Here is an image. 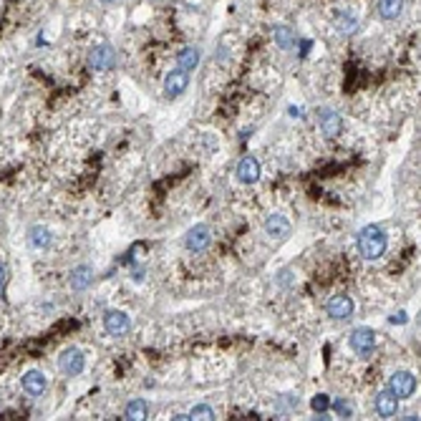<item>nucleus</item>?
I'll list each match as a JSON object with an SVG mask.
<instances>
[{"label":"nucleus","instance_id":"f257e3e1","mask_svg":"<svg viewBox=\"0 0 421 421\" xmlns=\"http://www.w3.org/2000/svg\"><path fill=\"white\" fill-rule=\"evenodd\" d=\"M386 248H389V237L383 232V227L368 225L359 232V252H361V258L368 260V263L381 260Z\"/></svg>","mask_w":421,"mask_h":421},{"label":"nucleus","instance_id":"f03ea898","mask_svg":"<svg viewBox=\"0 0 421 421\" xmlns=\"http://www.w3.org/2000/svg\"><path fill=\"white\" fill-rule=\"evenodd\" d=\"M84 368H86V356H84V351H81L78 346L63 348L61 356H58V371H61L63 376L76 378V376L84 374Z\"/></svg>","mask_w":421,"mask_h":421},{"label":"nucleus","instance_id":"7ed1b4c3","mask_svg":"<svg viewBox=\"0 0 421 421\" xmlns=\"http://www.w3.org/2000/svg\"><path fill=\"white\" fill-rule=\"evenodd\" d=\"M348 346H351V351L356 353V356H361V359H368L371 353L376 351V330H371V328H356V330H351V335H348Z\"/></svg>","mask_w":421,"mask_h":421},{"label":"nucleus","instance_id":"20e7f679","mask_svg":"<svg viewBox=\"0 0 421 421\" xmlns=\"http://www.w3.org/2000/svg\"><path fill=\"white\" fill-rule=\"evenodd\" d=\"M386 389H389L398 401L411 398L413 394H416V376H413L411 371H394Z\"/></svg>","mask_w":421,"mask_h":421},{"label":"nucleus","instance_id":"39448f33","mask_svg":"<svg viewBox=\"0 0 421 421\" xmlns=\"http://www.w3.org/2000/svg\"><path fill=\"white\" fill-rule=\"evenodd\" d=\"M88 66L94 71H99V73H106V71L114 69L117 66V51H114V46L99 43V46L91 48L88 51Z\"/></svg>","mask_w":421,"mask_h":421},{"label":"nucleus","instance_id":"423d86ee","mask_svg":"<svg viewBox=\"0 0 421 421\" xmlns=\"http://www.w3.org/2000/svg\"><path fill=\"white\" fill-rule=\"evenodd\" d=\"M164 96L169 99V101H174V99H180L182 94H187L189 88V73L182 69H172L167 76H164Z\"/></svg>","mask_w":421,"mask_h":421},{"label":"nucleus","instance_id":"0eeeda50","mask_svg":"<svg viewBox=\"0 0 421 421\" xmlns=\"http://www.w3.org/2000/svg\"><path fill=\"white\" fill-rule=\"evenodd\" d=\"M104 330L111 335V338H124V335H129V330H132V318L126 315L124 311H106L104 313Z\"/></svg>","mask_w":421,"mask_h":421},{"label":"nucleus","instance_id":"6e6552de","mask_svg":"<svg viewBox=\"0 0 421 421\" xmlns=\"http://www.w3.org/2000/svg\"><path fill=\"white\" fill-rule=\"evenodd\" d=\"M234 177H237L240 184H248V187L250 184H258L260 177H263V167H260L255 156H242L237 167H234Z\"/></svg>","mask_w":421,"mask_h":421},{"label":"nucleus","instance_id":"1a4fd4ad","mask_svg":"<svg viewBox=\"0 0 421 421\" xmlns=\"http://www.w3.org/2000/svg\"><path fill=\"white\" fill-rule=\"evenodd\" d=\"M212 245V230L210 225H195L189 227L187 234H184V248L189 250V252H204V250Z\"/></svg>","mask_w":421,"mask_h":421},{"label":"nucleus","instance_id":"9d476101","mask_svg":"<svg viewBox=\"0 0 421 421\" xmlns=\"http://www.w3.org/2000/svg\"><path fill=\"white\" fill-rule=\"evenodd\" d=\"M356 313V303L351 296H333L326 303V315L330 320H348Z\"/></svg>","mask_w":421,"mask_h":421},{"label":"nucleus","instance_id":"9b49d317","mask_svg":"<svg viewBox=\"0 0 421 421\" xmlns=\"http://www.w3.org/2000/svg\"><path fill=\"white\" fill-rule=\"evenodd\" d=\"M21 389L28 394V396H43L48 389V378L43 371H38V368H28L23 376H21Z\"/></svg>","mask_w":421,"mask_h":421},{"label":"nucleus","instance_id":"f8f14e48","mask_svg":"<svg viewBox=\"0 0 421 421\" xmlns=\"http://www.w3.org/2000/svg\"><path fill=\"white\" fill-rule=\"evenodd\" d=\"M318 126L320 132H323V136L335 139V136H341V132H344V117L335 109H323L318 114Z\"/></svg>","mask_w":421,"mask_h":421},{"label":"nucleus","instance_id":"ddd939ff","mask_svg":"<svg viewBox=\"0 0 421 421\" xmlns=\"http://www.w3.org/2000/svg\"><path fill=\"white\" fill-rule=\"evenodd\" d=\"M265 234L270 237V240H288L290 237V230H293V225H290V219L285 217V215H280V212H273V215H267L265 219Z\"/></svg>","mask_w":421,"mask_h":421},{"label":"nucleus","instance_id":"4468645a","mask_svg":"<svg viewBox=\"0 0 421 421\" xmlns=\"http://www.w3.org/2000/svg\"><path fill=\"white\" fill-rule=\"evenodd\" d=\"M94 267L91 265H76L69 275V285L73 293H86L94 285Z\"/></svg>","mask_w":421,"mask_h":421},{"label":"nucleus","instance_id":"2eb2a0df","mask_svg":"<svg viewBox=\"0 0 421 421\" xmlns=\"http://www.w3.org/2000/svg\"><path fill=\"white\" fill-rule=\"evenodd\" d=\"M25 242L31 250H48L53 245V232L46 225H31L25 232Z\"/></svg>","mask_w":421,"mask_h":421},{"label":"nucleus","instance_id":"dca6fc26","mask_svg":"<svg viewBox=\"0 0 421 421\" xmlns=\"http://www.w3.org/2000/svg\"><path fill=\"white\" fill-rule=\"evenodd\" d=\"M398 404H401V401H398L389 389H383L376 394L374 406H376V413H378L381 419H394V416L398 413Z\"/></svg>","mask_w":421,"mask_h":421},{"label":"nucleus","instance_id":"f3484780","mask_svg":"<svg viewBox=\"0 0 421 421\" xmlns=\"http://www.w3.org/2000/svg\"><path fill=\"white\" fill-rule=\"evenodd\" d=\"M200 63H202V51L197 46H184L180 53H177V69L187 71V73L200 69Z\"/></svg>","mask_w":421,"mask_h":421},{"label":"nucleus","instance_id":"a211bd4d","mask_svg":"<svg viewBox=\"0 0 421 421\" xmlns=\"http://www.w3.org/2000/svg\"><path fill=\"white\" fill-rule=\"evenodd\" d=\"M404 0H376V13L381 21H396L404 13Z\"/></svg>","mask_w":421,"mask_h":421},{"label":"nucleus","instance_id":"6ab92c4d","mask_svg":"<svg viewBox=\"0 0 421 421\" xmlns=\"http://www.w3.org/2000/svg\"><path fill=\"white\" fill-rule=\"evenodd\" d=\"M273 40H275V46H278V48L290 51V48H296L298 36H296V31H293L290 25L278 23V25H273Z\"/></svg>","mask_w":421,"mask_h":421},{"label":"nucleus","instance_id":"aec40b11","mask_svg":"<svg viewBox=\"0 0 421 421\" xmlns=\"http://www.w3.org/2000/svg\"><path fill=\"white\" fill-rule=\"evenodd\" d=\"M149 416V404L144 398H134L129 401L124 409V419L126 421H144Z\"/></svg>","mask_w":421,"mask_h":421},{"label":"nucleus","instance_id":"412c9836","mask_svg":"<svg viewBox=\"0 0 421 421\" xmlns=\"http://www.w3.org/2000/svg\"><path fill=\"white\" fill-rule=\"evenodd\" d=\"M189 419L192 421H212L215 419V409L210 404H197L189 409Z\"/></svg>","mask_w":421,"mask_h":421},{"label":"nucleus","instance_id":"4be33fe9","mask_svg":"<svg viewBox=\"0 0 421 421\" xmlns=\"http://www.w3.org/2000/svg\"><path fill=\"white\" fill-rule=\"evenodd\" d=\"M311 406H313V411L320 413V419H328L326 411L330 409V398H328V394H315V396L311 398Z\"/></svg>","mask_w":421,"mask_h":421},{"label":"nucleus","instance_id":"5701e85b","mask_svg":"<svg viewBox=\"0 0 421 421\" xmlns=\"http://www.w3.org/2000/svg\"><path fill=\"white\" fill-rule=\"evenodd\" d=\"M335 409V413L338 416H344V419H348L351 416V404L348 401H344V398H335V404H330Z\"/></svg>","mask_w":421,"mask_h":421},{"label":"nucleus","instance_id":"b1692460","mask_svg":"<svg viewBox=\"0 0 421 421\" xmlns=\"http://www.w3.org/2000/svg\"><path fill=\"white\" fill-rule=\"evenodd\" d=\"M341 21H344V23H341V31H344L346 36H348L351 31H356V25H359V21H356V18H351L348 13H341Z\"/></svg>","mask_w":421,"mask_h":421},{"label":"nucleus","instance_id":"393cba45","mask_svg":"<svg viewBox=\"0 0 421 421\" xmlns=\"http://www.w3.org/2000/svg\"><path fill=\"white\" fill-rule=\"evenodd\" d=\"M389 320L394 323V326H396V323H398V326H404V323H406L409 318H406V313H404V311H398V313H394V315H391Z\"/></svg>","mask_w":421,"mask_h":421},{"label":"nucleus","instance_id":"a878e982","mask_svg":"<svg viewBox=\"0 0 421 421\" xmlns=\"http://www.w3.org/2000/svg\"><path fill=\"white\" fill-rule=\"evenodd\" d=\"M5 278H8V270H5V265H3V263H0V288H3V285H5Z\"/></svg>","mask_w":421,"mask_h":421},{"label":"nucleus","instance_id":"bb28decb","mask_svg":"<svg viewBox=\"0 0 421 421\" xmlns=\"http://www.w3.org/2000/svg\"><path fill=\"white\" fill-rule=\"evenodd\" d=\"M104 5H114V3H119V0H101Z\"/></svg>","mask_w":421,"mask_h":421},{"label":"nucleus","instance_id":"cd10ccee","mask_svg":"<svg viewBox=\"0 0 421 421\" xmlns=\"http://www.w3.org/2000/svg\"><path fill=\"white\" fill-rule=\"evenodd\" d=\"M0 411H3V396H0Z\"/></svg>","mask_w":421,"mask_h":421},{"label":"nucleus","instance_id":"c85d7f7f","mask_svg":"<svg viewBox=\"0 0 421 421\" xmlns=\"http://www.w3.org/2000/svg\"><path fill=\"white\" fill-rule=\"evenodd\" d=\"M152 3H162V0H152Z\"/></svg>","mask_w":421,"mask_h":421}]
</instances>
